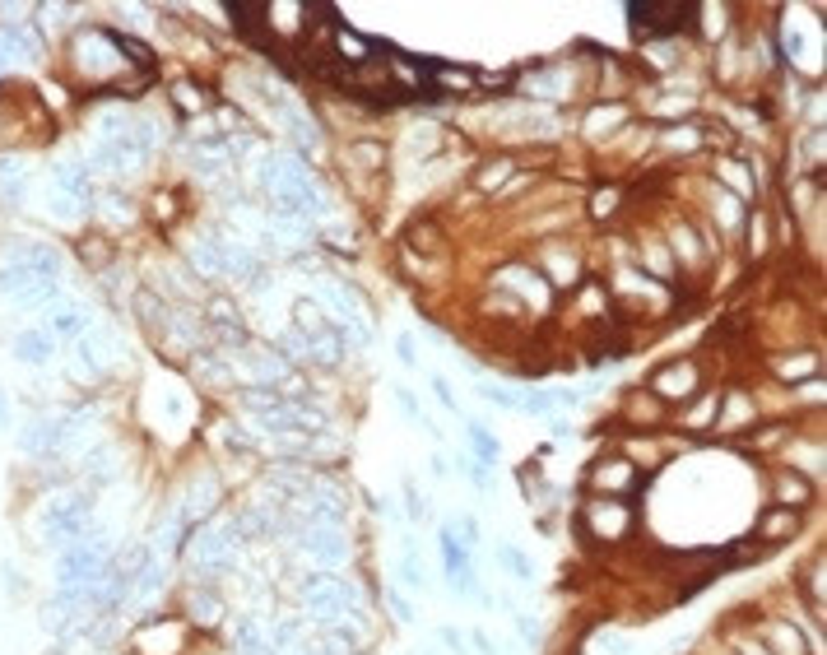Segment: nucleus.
I'll return each mask as SVG.
<instances>
[{
    "label": "nucleus",
    "instance_id": "nucleus-42",
    "mask_svg": "<svg viewBox=\"0 0 827 655\" xmlns=\"http://www.w3.org/2000/svg\"><path fill=\"white\" fill-rule=\"evenodd\" d=\"M5 586H10V595H14V600L28 590V586H24V571H19L14 563H5Z\"/></svg>",
    "mask_w": 827,
    "mask_h": 655
},
{
    "label": "nucleus",
    "instance_id": "nucleus-14",
    "mask_svg": "<svg viewBox=\"0 0 827 655\" xmlns=\"http://www.w3.org/2000/svg\"><path fill=\"white\" fill-rule=\"evenodd\" d=\"M93 331V321H89V312L84 307H52V316H47V335L52 339H84Z\"/></svg>",
    "mask_w": 827,
    "mask_h": 655
},
{
    "label": "nucleus",
    "instance_id": "nucleus-33",
    "mask_svg": "<svg viewBox=\"0 0 827 655\" xmlns=\"http://www.w3.org/2000/svg\"><path fill=\"white\" fill-rule=\"evenodd\" d=\"M716 204H720V210H716V219L726 223L730 233H739V228H743V210H739L743 200H735L730 191H720V187H716Z\"/></svg>",
    "mask_w": 827,
    "mask_h": 655
},
{
    "label": "nucleus",
    "instance_id": "nucleus-21",
    "mask_svg": "<svg viewBox=\"0 0 827 655\" xmlns=\"http://www.w3.org/2000/svg\"><path fill=\"white\" fill-rule=\"evenodd\" d=\"M446 247V237H442V228L432 219H419V223H409L405 228V252H442Z\"/></svg>",
    "mask_w": 827,
    "mask_h": 655
},
{
    "label": "nucleus",
    "instance_id": "nucleus-15",
    "mask_svg": "<svg viewBox=\"0 0 827 655\" xmlns=\"http://www.w3.org/2000/svg\"><path fill=\"white\" fill-rule=\"evenodd\" d=\"M493 558H498V567L507 571V581L511 586H534V563L521 544H511V539H498V548H493Z\"/></svg>",
    "mask_w": 827,
    "mask_h": 655
},
{
    "label": "nucleus",
    "instance_id": "nucleus-3",
    "mask_svg": "<svg viewBox=\"0 0 827 655\" xmlns=\"http://www.w3.org/2000/svg\"><path fill=\"white\" fill-rule=\"evenodd\" d=\"M293 548L312 558L321 571H344L354 558V539L344 525H293Z\"/></svg>",
    "mask_w": 827,
    "mask_h": 655
},
{
    "label": "nucleus",
    "instance_id": "nucleus-13",
    "mask_svg": "<svg viewBox=\"0 0 827 655\" xmlns=\"http://www.w3.org/2000/svg\"><path fill=\"white\" fill-rule=\"evenodd\" d=\"M628 121H632L628 102H595L582 121V131H586V140H605V131H618V126H628Z\"/></svg>",
    "mask_w": 827,
    "mask_h": 655
},
{
    "label": "nucleus",
    "instance_id": "nucleus-26",
    "mask_svg": "<svg viewBox=\"0 0 827 655\" xmlns=\"http://www.w3.org/2000/svg\"><path fill=\"white\" fill-rule=\"evenodd\" d=\"M693 400H697V404L684 414V423H688V427H716V423H720V395H702V391H697Z\"/></svg>",
    "mask_w": 827,
    "mask_h": 655
},
{
    "label": "nucleus",
    "instance_id": "nucleus-38",
    "mask_svg": "<svg viewBox=\"0 0 827 655\" xmlns=\"http://www.w3.org/2000/svg\"><path fill=\"white\" fill-rule=\"evenodd\" d=\"M396 358H400V367H409V372L423 363V358H419V339H414L409 331H400V335H396Z\"/></svg>",
    "mask_w": 827,
    "mask_h": 655
},
{
    "label": "nucleus",
    "instance_id": "nucleus-25",
    "mask_svg": "<svg viewBox=\"0 0 827 655\" xmlns=\"http://www.w3.org/2000/svg\"><path fill=\"white\" fill-rule=\"evenodd\" d=\"M474 391H479V400H488L493 409H507V414H516V395L511 386H502V381H488V377H474Z\"/></svg>",
    "mask_w": 827,
    "mask_h": 655
},
{
    "label": "nucleus",
    "instance_id": "nucleus-44",
    "mask_svg": "<svg viewBox=\"0 0 827 655\" xmlns=\"http://www.w3.org/2000/svg\"><path fill=\"white\" fill-rule=\"evenodd\" d=\"M5 423H10V395L0 391V427H5Z\"/></svg>",
    "mask_w": 827,
    "mask_h": 655
},
{
    "label": "nucleus",
    "instance_id": "nucleus-11",
    "mask_svg": "<svg viewBox=\"0 0 827 655\" xmlns=\"http://www.w3.org/2000/svg\"><path fill=\"white\" fill-rule=\"evenodd\" d=\"M223 595L219 590H210V586H191L186 590V619L191 623H200V627H219L223 623Z\"/></svg>",
    "mask_w": 827,
    "mask_h": 655
},
{
    "label": "nucleus",
    "instance_id": "nucleus-4",
    "mask_svg": "<svg viewBox=\"0 0 827 655\" xmlns=\"http://www.w3.org/2000/svg\"><path fill=\"white\" fill-rule=\"evenodd\" d=\"M586 483L595 498H628L632 502V493L646 488V469L632 465V456H605L586 469Z\"/></svg>",
    "mask_w": 827,
    "mask_h": 655
},
{
    "label": "nucleus",
    "instance_id": "nucleus-45",
    "mask_svg": "<svg viewBox=\"0 0 827 655\" xmlns=\"http://www.w3.org/2000/svg\"><path fill=\"white\" fill-rule=\"evenodd\" d=\"M414 655H438V651H432V646H423V651H414Z\"/></svg>",
    "mask_w": 827,
    "mask_h": 655
},
{
    "label": "nucleus",
    "instance_id": "nucleus-5",
    "mask_svg": "<svg viewBox=\"0 0 827 655\" xmlns=\"http://www.w3.org/2000/svg\"><path fill=\"white\" fill-rule=\"evenodd\" d=\"M75 433V414H66V409H56V414H33L24 423V433H19V451L24 456H56L60 446L70 442Z\"/></svg>",
    "mask_w": 827,
    "mask_h": 655
},
{
    "label": "nucleus",
    "instance_id": "nucleus-20",
    "mask_svg": "<svg viewBox=\"0 0 827 655\" xmlns=\"http://www.w3.org/2000/svg\"><path fill=\"white\" fill-rule=\"evenodd\" d=\"M809 498H814V483H809V479H799L795 469H781V475H776V507H795V511H804V507H809Z\"/></svg>",
    "mask_w": 827,
    "mask_h": 655
},
{
    "label": "nucleus",
    "instance_id": "nucleus-16",
    "mask_svg": "<svg viewBox=\"0 0 827 655\" xmlns=\"http://www.w3.org/2000/svg\"><path fill=\"white\" fill-rule=\"evenodd\" d=\"M465 442H470V456L479 460V465H498L502 460V442H498V433H493L488 423H479V419H465Z\"/></svg>",
    "mask_w": 827,
    "mask_h": 655
},
{
    "label": "nucleus",
    "instance_id": "nucleus-23",
    "mask_svg": "<svg viewBox=\"0 0 827 655\" xmlns=\"http://www.w3.org/2000/svg\"><path fill=\"white\" fill-rule=\"evenodd\" d=\"M628 423H642V427H655L660 414H665V404H660L651 391H628V404H623Z\"/></svg>",
    "mask_w": 827,
    "mask_h": 655
},
{
    "label": "nucleus",
    "instance_id": "nucleus-24",
    "mask_svg": "<svg viewBox=\"0 0 827 655\" xmlns=\"http://www.w3.org/2000/svg\"><path fill=\"white\" fill-rule=\"evenodd\" d=\"M762 637L772 642V651H776V655H809V651H804L799 627H795V623H785V619L767 623V627H762Z\"/></svg>",
    "mask_w": 827,
    "mask_h": 655
},
{
    "label": "nucleus",
    "instance_id": "nucleus-22",
    "mask_svg": "<svg viewBox=\"0 0 827 655\" xmlns=\"http://www.w3.org/2000/svg\"><path fill=\"white\" fill-rule=\"evenodd\" d=\"M720 191L730 187L735 200H749L753 196V177H749V163H739V158H720Z\"/></svg>",
    "mask_w": 827,
    "mask_h": 655
},
{
    "label": "nucleus",
    "instance_id": "nucleus-37",
    "mask_svg": "<svg viewBox=\"0 0 827 655\" xmlns=\"http://www.w3.org/2000/svg\"><path fill=\"white\" fill-rule=\"evenodd\" d=\"M618 200H623V191H618V187H605V191H595V196H590V219H609Z\"/></svg>",
    "mask_w": 827,
    "mask_h": 655
},
{
    "label": "nucleus",
    "instance_id": "nucleus-17",
    "mask_svg": "<svg viewBox=\"0 0 827 655\" xmlns=\"http://www.w3.org/2000/svg\"><path fill=\"white\" fill-rule=\"evenodd\" d=\"M28 191V172L19 154H0V204H24Z\"/></svg>",
    "mask_w": 827,
    "mask_h": 655
},
{
    "label": "nucleus",
    "instance_id": "nucleus-40",
    "mask_svg": "<svg viewBox=\"0 0 827 655\" xmlns=\"http://www.w3.org/2000/svg\"><path fill=\"white\" fill-rule=\"evenodd\" d=\"M438 642H442L451 655H470V642H465L461 627H438Z\"/></svg>",
    "mask_w": 827,
    "mask_h": 655
},
{
    "label": "nucleus",
    "instance_id": "nucleus-31",
    "mask_svg": "<svg viewBox=\"0 0 827 655\" xmlns=\"http://www.w3.org/2000/svg\"><path fill=\"white\" fill-rule=\"evenodd\" d=\"M390 395H396V409H400L405 419H414V423H423V427H428V414H423V400L414 395V391H409L405 381H396V386H390Z\"/></svg>",
    "mask_w": 827,
    "mask_h": 655
},
{
    "label": "nucleus",
    "instance_id": "nucleus-43",
    "mask_svg": "<svg viewBox=\"0 0 827 655\" xmlns=\"http://www.w3.org/2000/svg\"><path fill=\"white\" fill-rule=\"evenodd\" d=\"M428 475H432V479H446V475H451V460H446L442 451H432V456H428Z\"/></svg>",
    "mask_w": 827,
    "mask_h": 655
},
{
    "label": "nucleus",
    "instance_id": "nucleus-6",
    "mask_svg": "<svg viewBox=\"0 0 827 655\" xmlns=\"http://www.w3.org/2000/svg\"><path fill=\"white\" fill-rule=\"evenodd\" d=\"M438 558H442V571H446L451 595L470 600V590H474V554L465 548V539L456 535V530H451V521L438 525Z\"/></svg>",
    "mask_w": 827,
    "mask_h": 655
},
{
    "label": "nucleus",
    "instance_id": "nucleus-27",
    "mask_svg": "<svg viewBox=\"0 0 827 655\" xmlns=\"http://www.w3.org/2000/svg\"><path fill=\"white\" fill-rule=\"evenodd\" d=\"M400 502H405V521L409 525H423L428 521V502H423V493H419V483H414V479L400 483Z\"/></svg>",
    "mask_w": 827,
    "mask_h": 655
},
{
    "label": "nucleus",
    "instance_id": "nucleus-28",
    "mask_svg": "<svg viewBox=\"0 0 827 655\" xmlns=\"http://www.w3.org/2000/svg\"><path fill=\"white\" fill-rule=\"evenodd\" d=\"M456 465L465 469V479H470V488H474V493H493V469H488V465H479V460H474L470 451H461V456H456Z\"/></svg>",
    "mask_w": 827,
    "mask_h": 655
},
{
    "label": "nucleus",
    "instance_id": "nucleus-34",
    "mask_svg": "<svg viewBox=\"0 0 827 655\" xmlns=\"http://www.w3.org/2000/svg\"><path fill=\"white\" fill-rule=\"evenodd\" d=\"M428 386H432V400H438V404L446 409V414H461V395H456V386H451L442 372H432Z\"/></svg>",
    "mask_w": 827,
    "mask_h": 655
},
{
    "label": "nucleus",
    "instance_id": "nucleus-8",
    "mask_svg": "<svg viewBox=\"0 0 827 655\" xmlns=\"http://www.w3.org/2000/svg\"><path fill=\"white\" fill-rule=\"evenodd\" d=\"M396 586L400 590H414V595H428L432 590V581H428V563H423V548H419V539H405L400 544V558H396Z\"/></svg>",
    "mask_w": 827,
    "mask_h": 655
},
{
    "label": "nucleus",
    "instance_id": "nucleus-41",
    "mask_svg": "<svg viewBox=\"0 0 827 655\" xmlns=\"http://www.w3.org/2000/svg\"><path fill=\"white\" fill-rule=\"evenodd\" d=\"M173 98H177V108L200 112V93H196V84H173Z\"/></svg>",
    "mask_w": 827,
    "mask_h": 655
},
{
    "label": "nucleus",
    "instance_id": "nucleus-18",
    "mask_svg": "<svg viewBox=\"0 0 827 655\" xmlns=\"http://www.w3.org/2000/svg\"><path fill=\"white\" fill-rule=\"evenodd\" d=\"M386 145L381 140H354V145L344 149V163H349V172H381L386 168Z\"/></svg>",
    "mask_w": 827,
    "mask_h": 655
},
{
    "label": "nucleus",
    "instance_id": "nucleus-2",
    "mask_svg": "<svg viewBox=\"0 0 827 655\" xmlns=\"http://www.w3.org/2000/svg\"><path fill=\"white\" fill-rule=\"evenodd\" d=\"M191 563L196 571H205V577H223V571H237V554H242V535L233 521H210L200 530V535H191Z\"/></svg>",
    "mask_w": 827,
    "mask_h": 655
},
{
    "label": "nucleus",
    "instance_id": "nucleus-7",
    "mask_svg": "<svg viewBox=\"0 0 827 655\" xmlns=\"http://www.w3.org/2000/svg\"><path fill=\"white\" fill-rule=\"evenodd\" d=\"M697 381H702V372H697L693 358H670L665 367H655V377H651L646 391L660 404H684V400L697 395Z\"/></svg>",
    "mask_w": 827,
    "mask_h": 655
},
{
    "label": "nucleus",
    "instance_id": "nucleus-12",
    "mask_svg": "<svg viewBox=\"0 0 827 655\" xmlns=\"http://www.w3.org/2000/svg\"><path fill=\"white\" fill-rule=\"evenodd\" d=\"M14 358L24 363V367H47L56 358V339L47 335V325H43V331H37V325H33V331H19L14 335Z\"/></svg>",
    "mask_w": 827,
    "mask_h": 655
},
{
    "label": "nucleus",
    "instance_id": "nucleus-30",
    "mask_svg": "<svg viewBox=\"0 0 827 655\" xmlns=\"http://www.w3.org/2000/svg\"><path fill=\"white\" fill-rule=\"evenodd\" d=\"M432 79H438L442 89H451V93H470V89H474V75H470V70H456V66H438V60H432Z\"/></svg>",
    "mask_w": 827,
    "mask_h": 655
},
{
    "label": "nucleus",
    "instance_id": "nucleus-36",
    "mask_svg": "<svg viewBox=\"0 0 827 655\" xmlns=\"http://www.w3.org/2000/svg\"><path fill=\"white\" fill-rule=\"evenodd\" d=\"M511 168H516V158H493L479 172V191H493V187H502V181H511Z\"/></svg>",
    "mask_w": 827,
    "mask_h": 655
},
{
    "label": "nucleus",
    "instance_id": "nucleus-9",
    "mask_svg": "<svg viewBox=\"0 0 827 655\" xmlns=\"http://www.w3.org/2000/svg\"><path fill=\"white\" fill-rule=\"evenodd\" d=\"M804 525V511L795 507H767L762 511V521L753 530V544H781V539H795Z\"/></svg>",
    "mask_w": 827,
    "mask_h": 655
},
{
    "label": "nucleus",
    "instance_id": "nucleus-19",
    "mask_svg": "<svg viewBox=\"0 0 827 655\" xmlns=\"http://www.w3.org/2000/svg\"><path fill=\"white\" fill-rule=\"evenodd\" d=\"M14 260H24L37 279H60V256L47 247V242H24Z\"/></svg>",
    "mask_w": 827,
    "mask_h": 655
},
{
    "label": "nucleus",
    "instance_id": "nucleus-29",
    "mask_svg": "<svg viewBox=\"0 0 827 655\" xmlns=\"http://www.w3.org/2000/svg\"><path fill=\"white\" fill-rule=\"evenodd\" d=\"M386 609L396 623H419V604H414L400 586H386Z\"/></svg>",
    "mask_w": 827,
    "mask_h": 655
},
{
    "label": "nucleus",
    "instance_id": "nucleus-1",
    "mask_svg": "<svg viewBox=\"0 0 827 655\" xmlns=\"http://www.w3.org/2000/svg\"><path fill=\"white\" fill-rule=\"evenodd\" d=\"M576 530L590 544H623L637 530V507L628 498H590L576 516Z\"/></svg>",
    "mask_w": 827,
    "mask_h": 655
},
{
    "label": "nucleus",
    "instance_id": "nucleus-32",
    "mask_svg": "<svg viewBox=\"0 0 827 655\" xmlns=\"http://www.w3.org/2000/svg\"><path fill=\"white\" fill-rule=\"evenodd\" d=\"M516 414H526V419H549V414H553V391H526L521 400H516Z\"/></svg>",
    "mask_w": 827,
    "mask_h": 655
},
{
    "label": "nucleus",
    "instance_id": "nucleus-39",
    "mask_svg": "<svg viewBox=\"0 0 827 655\" xmlns=\"http://www.w3.org/2000/svg\"><path fill=\"white\" fill-rule=\"evenodd\" d=\"M465 642H470V655H498V642L484 627H465Z\"/></svg>",
    "mask_w": 827,
    "mask_h": 655
},
{
    "label": "nucleus",
    "instance_id": "nucleus-35",
    "mask_svg": "<svg viewBox=\"0 0 827 655\" xmlns=\"http://www.w3.org/2000/svg\"><path fill=\"white\" fill-rule=\"evenodd\" d=\"M511 609V604H507ZM511 632L521 642H530V646H540L544 642V632H540V623H534V613H521V609H511Z\"/></svg>",
    "mask_w": 827,
    "mask_h": 655
},
{
    "label": "nucleus",
    "instance_id": "nucleus-10",
    "mask_svg": "<svg viewBox=\"0 0 827 655\" xmlns=\"http://www.w3.org/2000/svg\"><path fill=\"white\" fill-rule=\"evenodd\" d=\"M52 187H56V196H66L75 204H93V177L84 163H60L52 172Z\"/></svg>",
    "mask_w": 827,
    "mask_h": 655
}]
</instances>
